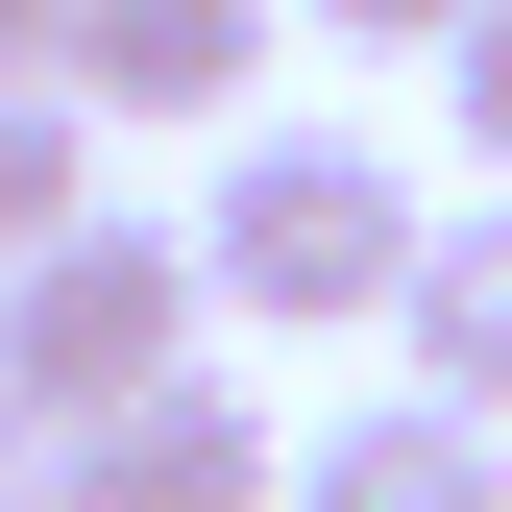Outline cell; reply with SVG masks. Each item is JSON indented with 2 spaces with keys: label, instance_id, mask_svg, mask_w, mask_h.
Segmentation results:
<instances>
[{
  "label": "cell",
  "instance_id": "obj_1",
  "mask_svg": "<svg viewBox=\"0 0 512 512\" xmlns=\"http://www.w3.org/2000/svg\"><path fill=\"white\" fill-rule=\"evenodd\" d=\"M415 171L366 147V122H244L220 147V196H196V293L244 317V342H342V317H391L415 293Z\"/></svg>",
  "mask_w": 512,
  "mask_h": 512
},
{
  "label": "cell",
  "instance_id": "obj_2",
  "mask_svg": "<svg viewBox=\"0 0 512 512\" xmlns=\"http://www.w3.org/2000/svg\"><path fill=\"white\" fill-rule=\"evenodd\" d=\"M196 220H74V244H49V269H0V415H25V439H98V415H147L171 391V366H196Z\"/></svg>",
  "mask_w": 512,
  "mask_h": 512
},
{
  "label": "cell",
  "instance_id": "obj_3",
  "mask_svg": "<svg viewBox=\"0 0 512 512\" xmlns=\"http://www.w3.org/2000/svg\"><path fill=\"white\" fill-rule=\"evenodd\" d=\"M49 488L74 512H293V439L244 366H171L147 415H98V439H49Z\"/></svg>",
  "mask_w": 512,
  "mask_h": 512
},
{
  "label": "cell",
  "instance_id": "obj_4",
  "mask_svg": "<svg viewBox=\"0 0 512 512\" xmlns=\"http://www.w3.org/2000/svg\"><path fill=\"white\" fill-rule=\"evenodd\" d=\"M74 122H269V0H74Z\"/></svg>",
  "mask_w": 512,
  "mask_h": 512
},
{
  "label": "cell",
  "instance_id": "obj_5",
  "mask_svg": "<svg viewBox=\"0 0 512 512\" xmlns=\"http://www.w3.org/2000/svg\"><path fill=\"white\" fill-rule=\"evenodd\" d=\"M293 512H512V439L439 415V391H366V415L293 439Z\"/></svg>",
  "mask_w": 512,
  "mask_h": 512
},
{
  "label": "cell",
  "instance_id": "obj_6",
  "mask_svg": "<svg viewBox=\"0 0 512 512\" xmlns=\"http://www.w3.org/2000/svg\"><path fill=\"white\" fill-rule=\"evenodd\" d=\"M391 342H415V391H439V415H488V439H512V196H464V220L415 244Z\"/></svg>",
  "mask_w": 512,
  "mask_h": 512
},
{
  "label": "cell",
  "instance_id": "obj_7",
  "mask_svg": "<svg viewBox=\"0 0 512 512\" xmlns=\"http://www.w3.org/2000/svg\"><path fill=\"white\" fill-rule=\"evenodd\" d=\"M74 220H98V122L74 98H0V269H49Z\"/></svg>",
  "mask_w": 512,
  "mask_h": 512
},
{
  "label": "cell",
  "instance_id": "obj_8",
  "mask_svg": "<svg viewBox=\"0 0 512 512\" xmlns=\"http://www.w3.org/2000/svg\"><path fill=\"white\" fill-rule=\"evenodd\" d=\"M439 122H464V147H488V196H512V0H488L464 49H439Z\"/></svg>",
  "mask_w": 512,
  "mask_h": 512
},
{
  "label": "cell",
  "instance_id": "obj_9",
  "mask_svg": "<svg viewBox=\"0 0 512 512\" xmlns=\"http://www.w3.org/2000/svg\"><path fill=\"white\" fill-rule=\"evenodd\" d=\"M0 98H74V0H0Z\"/></svg>",
  "mask_w": 512,
  "mask_h": 512
},
{
  "label": "cell",
  "instance_id": "obj_10",
  "mask_svg": "<svg viewBox=\"0 0 512 512\" xmlns=\"http://www.w3.org/2000/svg\"><path fill=\"white\" fill-rule=\"evenodd\" d=\"M317 25H342V49H464L488 0H317Z\"/></svg>",
  "mask_w": 512,
  "mask_h": 512
},
{
  "label": "cell",
  "instance_id": "obj_11",
  "mask_svg": "<svg viewBox=\"0 0 512 512\" xmlns=\"http://www.w3.org/2000/svg\"><path fill=\"white\" fill-rule=\"evenodd\" d=\"M0 512H74V488H49V439H25V415H0Z\"/></svg>",
  "mask_w": 512,
  "mask_h": 512
}]
</instances>
